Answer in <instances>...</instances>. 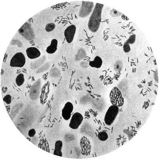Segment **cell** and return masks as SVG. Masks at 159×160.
<instances>
[{
  "mask_svg": "<svg viewBox=\"0 0 159 160\" xmlns=\"http://www.w3.org/2000/svg\"><path fill=\"white\" fill-rule=\"evenodd\" d=\"M83 2L82 3V8L79 13V16L82 17H84L88 16L92 11V9L93 7V4L89 6L92 2Z\"/></svg>",
  "mask_w": 159,
  "mask_h": 160,
  "instance_id": "8",
  "label": "cell"
},
{
  "mask_svg": "<svg viewBox=\"0 0 159 160\" xmlns=\"http://www.w3.org/2000/svg\"><path fill=\"white\" fill-rule=\"evenodd\" d=\"M58 42L56 39H53L50 45L47 47L46 51L49 54H53L57 50Z\"/></svg>",
  "mask_w": 159,
  "mask_h": 160,
  "instance_id": "10",
  "label": "cell"
},
{
  "mask_svg": "<svg viewBox=\"0 0 159 160\" xmlns=\"http://www.w3.org/2000/svg\"><path fill=\"white\" fill-rule=\"evenodd\" d=\"M76 27L74 25H71L68 27L64 32V36L67 43L70 44L72 42L76 34Z\"/></svg>",
  "mask_w": 159,
  "mask_h": 160,
  "instance_id": "6",
  "label": "cell"
},
{
  "mask_svg": "<svg viewBox=\"0 0 159 160\" xmlns=\"http://www.w3.org/2000/svg\"><path fill=\"white\" fill-rule=\"evenodd\" d=\"M4 101L7 105H9L11 103V96L10 95H7L4 98Z\"/></svg>",
  "mask_w": 159,
  "mask_h": 160,
  "instance_id": "19",
  "label": "cell"
},
{
  "mask_svg": "<svg viewBox=\"0 0 159 160\" xmlns=\"http://www.w3.org/2000/svg\"><path fill=\"white\" fill-rule=\"evenodd\" d=\"M73 110V106L72 104L70 102H67L62 110V116L63 119L65 120H68L71 116Z\"/></svg>",
  "mask_w": 159,
  "mask_h": 160,
  "instance_id": "7",
  "label": "cell"
},
{
  "mask_svg": "<svg viewBox=\"0 0 159 160\" xmlns=\"http://www.w3.org/2000/svg\"><path fill=\"white\" fill-rule=\"evenodd\" d=\"M104 5L97 3L93 12L90 18L88 28L90 31L93 32H95L99 29L101 25L102 13Z\"/></svg>",
  "mask_w": 159,
  "mask_h": 160,
  "instance_id": "1",
  "label": "cell"
},
{
  "mask_svg": "<svg viewBox=\"0 0 159 160\" xmlns=\"http://www.w3.org/2000/svg\"><path fill=\"white\" fill-rule=\"evenodd\" d=\"M108 135L106 132L102 131L98 134V137L99 140L102 141H104L108 139Z\"/></svg>",
  "mask_w": 159,
  "mask_h": 160,
  "instance_id": "15",
  "label": "cell"
},
{
  "mask_svg": "<svg viewBox=\"0 0 159 160\" xmlns=\"http://www.w3.org/2000/svg\"><path fill=\"white\" fill-rule=\"evenodd\" d=\"M119 112V107L113 105L107 109L104 117V122L107 125L110 126L114 123Z\"/></svg>",
  "mask_w": 159,
  "mask_h": 160,
  "instance_id": "2",
  "label": "cell"
},
{
  "mask_svg": "<svg viewBox=\"0 0 159 160\" xmlns=\"http://www.w3.org/2000/svg\"><path fill=\"white\" fill-rule=\"evenodd\" d=\"M136 35L135 34L130 36L129 39L127 40V42H128L130 44H133L135 43V40H136Z\"/></svg>",
  "mask_w": 159,
  "mask_h": 160,
  "instance_id": "18",
  "label": "cell"
},
{
  "mask_svg": "<svg viewBox=\"0 0 159 160\" xmlns=\"http://www.w3.org/2000/svg\"><path fill=\"white\" fill-rule=\"evenodd\" d=\"M110 101L113 105L121 106L124 103V98L120 91L117 87H114L110 94Z\"/></svg>",
  "mask_w": 159,
  "mask_h": 160,
  "instance_id": "3",
  "label": "cell"
},
{
  "mask_svg": "<svg viewBox=\"0 0 159 160\" xmlns=\"http://www.w3.org/2000/svg\"><path fill=\"white\" fill-rule=\"evenodd\" d=\"M36 131L34 129H31L29 130L28 132V135L29 137H33L36 134Z\"/></svg>",
  "mask_w": 159,
  "mask_h": 160,
  "instance_id": "21",
  "label": "cell"
},
{
  "mask_svg": "<svg viewBox=\"0 0 159 160\" xmlns=\"http://www.w3.org/2000/svg\"><path fill=\"white\" fill-rule=\"evenodd\" d=\"M123 68V63L120 61H118L115 63L114 66V70L116 72H120Z\"/></svg>",
  "mask_w": 159,
  "mask_h": 160,
  "instance_id": "14",
  "label": "cell"
},
{
  "mask_svg": "<svg viewBox=\"0 0 159 160\" xmlns=\"http://www.w3.org/2000/svg\"><path fill=\"white\" fill-rule=\"evenodd\" d=\"M103 61L102 59L99 56H97L94 60L89 62L90 66L92 67L96 68L97 69L101 68L102 66Z\"/></svg>",
  "mask_w": 159,
  "mask_h": 160,
  "instance_id": "11",
  "label": "cell"
},
{
  "mask_svg": "<svg viewBox=\"0 0 159 160\" xmlns=\"http://www.w3.org/2000/svg\"><path fill=\"white\" fill-rule=\"evenodd\" d=\"M26 63L25 57L23 53L18 52L14 55L10 61V65L12 67H22Z\"/></svg>",
  "mask_w": 159,
  "mask_h": 160,
  "instance_id": "4",
  "label": "cell"
},
{
  "mask_svg": "<svg viewBox=\"0 0 159 160\" xmlns=\"http://www.w3.org/2000/svg\"><path fill=\"white\" fill-rule=\"evenodd\" d=\"M83 120V116L79 112H76L72 116L69 127L72 129H77L81 124Z\"/></svg>",
  "mask_w": 159,
  "mask_h": 160,
  "instance_id": "5",
  "label": "cell"
},
{
  "mask_svg": "<svg viewBox=\"0 0 159 160\" xmlns=\"http://www.w3.org/2000/svg\"><path fill=\"white\" fill-rule=\"evenodd\" d=\"M55 28V25L53 23L48 24L46 26L45 30L47 32H52Z\"/></svg>",
  "mask_w": 159,
  "mask_h": 160,
  "instance_id": "16",
  "label": "cell"
},
{
  "mask_svg": "<svg viewBox=\"0 0 159 160\" xmlns=\"http://www.w3.org/2000/svg\"><path fill=\"white\" fill-rule=\"evenodd\" d=\"M123 49L124 51L126 53H128L131 51V47L130 44L126 41L123 46Z\"/></svg>",
  "mask_w": 159,
  "mask_h": 160,
  "instance_id": "17",
  "label": "cell"
},
{
  "mask_svg": "<svg viewBox=\"0 0 159 160\" xmlns=\"http://www.w3.org/2000/svg\"><path fill=\"white\" fill-rule=\"evenodd\" d=\"M24 82V75L22 74H20L17 75L16 79V83L17 86H20L23 84Z\"/></svg>",
  "mask_w": 159,
  "mask_h": 160,
  "instance_id": "13",
  "label": "cell"
},
{
  "mask_svg": "<svg viewBox=\"0 0 159 160\" xmlns=\"http://www.w3.org/2000/svg\"><path fill=\"white\" fill-rule=\"evenodd\" d=\"M26 54L28 57L31 59H35L41 56L39 50L36 47H29L26 50Z\"/></svg>",
  "mask_w": 159,
  "mask_h": 160,
  "instance_id": "9",
  "label": "cell"
},
{
  "mask_svg": "<svg viewBox=\"0 0 159 160\" xmlns=\"http://www.w3.org/2000/svg\"><path fill=\"white\" fill-rule=\"evenodd\" d=\"M62 146L63 143L61 141H57L55 144V149L54 150V154L60 157L62 156V154L61 152Z\"/></svg>",
  "mask_w": 159,
  "mask_h": 160,
  "instance_id": "12",
  "label": "cell"
},
{
  "mask_svg": "<svg viewBox=\"0 0 159 160\" xmlns=\"http://www.w3.org/2000/svg\"><path fill=\"white\" fill-rule=\"evenodd\" d=\"M110 13H111V15L113 17H117V16H119L120 15V14H121L120 12L114 10V9L112 10Z\"/></svg>",
  "mask_w": 159,
  "mask_h": 160,
  "instance_id": "20",
  "label": "cell"
}]
</instances>
